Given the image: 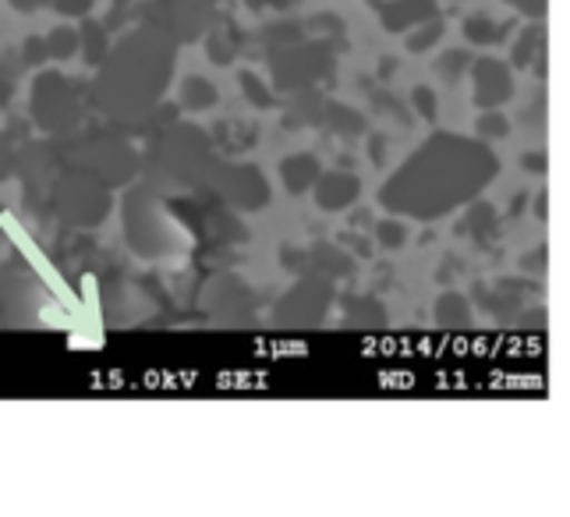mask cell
<instances>
[{"mask_svg": "<svg viewBox=\"0 0 570 517\" xmlns=\"http://www.w3.org/2000/svg\"><path fill=\"white\" fill-rule=\"evenodd\" d=\"M464 61H468V57H464L461 50L443 53V57H440V71H443L446 78H458V75H461V68H464Z\"/></svg>", "mask_w": 570, "mask_h": 517, "instance_id": "cell-27", "label": "cell"}, {"mask_svg": "<svg viewBox=\"0 0 570 517\" xmlns=\"http://www.w3.org/2000/svg\"><path fill=\"white\" fill-rule=\"evenodd\" d=\"M242 89H245V96H248V104H255V107H273V96H266V89H263L259 78L242 75Z\"/></svg>", "mask_w": 570, "mask_h": 517, "instance_id": "cell-21", "label": "cell"}, {"mask_svg": "<svg viewBox=\"0 0 570 517\" xmlns=\"http://www.w3.org/2000/svg\"><path fill=\"white\" fill-rule=\"evenodd\" d=\"M326 302L330 297H326L323 284H302V287H294V294L281 305V312L294 323H308V320H320L326 312Z\"/></svg>", "mask_w": 570, "mask_h": 517, "instance_id": "cell-10", "label": "cell"}, {"mask_svg": "<svg viewBox=\"0 0 570 517\" xmlns=\"http://www.w3.org/2000/svg\"><path fill=\"white\" fill-rule=\"evenodd\" d=\"M475 104L485 107V110H497L500 104H507L510 92H514V78H510V68L507 61H497V57H485L475 68Z\"/></svg>", "mask_w": 570, "mask_h": 517, "instance_id": "cell-6", "label": "cell"}, {"mask_svg": "<svg viewBox=\"0 0 570 517\" xmlns=\"http://www.w3.org/2000/svg\"><path fill=\"white\" fill-rule=\"evenodd\" d=\"M411 104H415V110L425 117V121H436V92L419 86L415 92H411Z\"/></svg>", "mask_w": 570, "mask_h": 517, "instance_id": "cell-20", "label": "cell"}, {"mask_svg": "<svg viewBox=\"0 0 570 517\" xmlns=\"http://www.w3.org/2000/svg\"><path fill=\"white\" fill-rule=\"evenodd\" d=\"M47 57H57V61H68V57H75L78 53V43H82V39H78V32L75 29H53L47 39Z\"/></svg>", "mask_w": 570, "mask_h": 517, "instance_id": "cell-15", "label": "cell"}, {"mask_svg": "<svg viewBox=\"0 0 570 517\" xmlns=\"http://www.w3.org/2000/svg\"><path fill=\"white\" fill-rule=\"evenodd\" d=\"M14 11H36V8H43L47 0H11Z\"/></svg>", "mask_w": 570, "mask_h": 517, "instance_id": "cell-29", "label": "cell"}, {"mask_svg": "<svg viewBox=\"0 0 570 517\" xmlns=\"http://www.w3.org/2000/svg\"><path fill=\"white\" fill-rule=\"evenodd\" d=\"M50 4H53V11H57V14H68V18H82V14H89L92 0H50Z\"/></svg>", "mask_w": 570, "mask_h": 517, "instance_id": "cell-25", "label": "cell"}, {"mask_svg": "<svg viewBox=\"0 0 570 517\" xmlns=\"http://www.w3.org/2000/svg\"><path fill=\"white\" fill-rule=\"evenodd\" d=\"M542 47V29H524L518 47H514V65L518 68H528V61H532V53Z\"/></svg>", "mask_w": 570, "mask_h": 517, "instance_id": "cell-18", "label": "cell"}, {"mask_svg": "<svg viewBox=\"0 0 570 517\" xmlns=\"http://www.w3.org/2000/svg\"><path fill=\"white\" fill-rule=\"evenodd\" d=\"M78 50H86V57H89V65H100L104 57H107V50H110V39L104 36V26L100 22H86V29L78 32Z\"/></svg>", "mask_w": 570, "mask_h": 517, "instance_id": "cell-13", "label": "cell"}, {"mask_svg": "<svg viewBox=\"0 0 570 517\" xmlns=\"http://www.w3.org/2000/svg\"><path fill=\"white\" fill-rule=\"evenodd\" d=\"M510 32L507 22H493L489 14H471L464 22V36L471 39V43H503Z\"/></svg>", "mask_w": 570, "mask_h": 517, "instance_id": "cell-12", "label": "cell"}, {"mask_svg": "<svg viewBox=\"0 0 570 517\" xmlns=\"http://www.w3.org/2000/svg\"><path fill=\"white\" fill-rule=\"evenodd\" d=\"M22 61H26L29 68H36V65H47V61H50L43 39H39V36L26 39V47H22Z\"/></svg>", "mask_w": 570, "mask_h": 517, "instance_id": "cell-22", "label": "cell"}, {"mask_svg": "<svg viewBox=\"0 0 570 517\" xmlns=\"http://www.w3.org/2000/svg\"><path fill=\"white\" fill-rule=\"evenodd\" d=\"M281 177H284L287 192L302 195V192H308L312 185H316L320 160H316V156H308V153H294V156H287V160L281 164Z\"/></svg>", "mask_w": 570, "mask_h": 517, "instance_id": "cell-11", "label": "cell"}, {"mask_svg": "<svg viewBox=\"0 0 570 517\" xmlns=\"http://www.w3.org/2000/svg\"><path fill=\"white\" fill-rule=\"evenodd\" d=\"M252 8H287V4H294V0H248Z\"/></svg>", "mask_w": 570, "mask_h": 517, "instance_id": "cell-30", "label": "cell"}, {"mask_svg": "<svg viewBox=\"0 0 570 517\" xmlns=\"http://www.w3.org/2000/svg\"><path fill=\"white\" fill-rule=\"evenodd\" d=\"M436 320H440V323H454V326H461V323L471 320V309H468V302H464L461 294H443V297H440V305H436Z\"/></svg>", "mask_w": 570, "mask_h": 517, "instance_id": "cell-16", "label": "cell"}, {"mask_svg": "<svg viewBox=\"0 0 570 517\" xmlns=\"http://www.w3.org/2000/svg\"><path fill=\"white\" fill-rule=\"evenodd\" d=\"M407 32H411V36H407V50H411V53H422V50H429V47L440 39L443 22H440V18H429V22H422V26H415V29H407Z\"/></svg>", "mask_w": 570, "mask_h": 517, "instance_id": "cell-17", "label": "cell"}, {"mask_svg": "<svg viewBox=\"0 0 570 517\" xmlns=\"http://www.w3.org/2000/svg\"><path fill=\"white\" fill-rule=\"evenodd\" d=\"M8 99H11V82L8 78H0V110L8 107Z\"/></svg>", "mask_w": 570, "mask_h": 517, "instance_id": "cell-31", "label": "cell"}, {"mask_svg": "<svg viewBox=\"0 0 570 517\" xmlns=\"http://www.w3.org/2000/svg\"><path fill=\"white\" fill-rule=\"evenodd\" d=\"M216 86L213 82H206V78H188L185 82V92H181V104L188 107V110H209L213 104H216Z\"/></svg>", "mask_w": 570, "mask_h": 517, "instance_id": "cell-14", "label": "cell"}, {"mask_svg": "<svg viewBox=\"0 0 570 517\" xmlns=\"http://www.w3.org/2000/svg\"><path fill=\"white\" fill-rule=\"evenodd\" d=\"M14 164H18V153L11 146V135H0V182H8Z\"/></svg>", "mask_w": 570, "mask_h": 517, "instance_id": "cell-24", "label": "cell"}, {"mask_svg": "<svg viewBox=\"0 0 570 517\" xmlns=\"http://www.w3.org/2000/svg\"><path fill=\"white\" fill-rule=\"evenodd\" d=\"M170 71L174 53L164 36H156L153 29L142 36L135 32L114 53L107 50L104 71L92 86V104L114 125H139L170 82Z\"/></svg>", "mask_w": 570, "mask_h": 517, "instance_id": "cell-2", "label": "cell"}, {"mask_svg": "<svg viewBox=\"0 0 570 517\" xmlns=\"http://www.w3.org/2000/svg\"><path fill=\"white\" fill-rule=\"evenodd\" d=\"M507 131H510V125H507L503 114H485L482 121H479V135L482 138H503Z\"/></svg>", "mask_w": 570, "mask_h": 517, "instance_id": "cell-23", "label": "cell"}, {"mask_svg": "<svg viewBox=\"0 0 570 517\" xmlns=\"http://www.w3.org/2000/svg\"><path fill=\"white\" fill-rule=\"evenodd\" d=\"M372 4H380V0H372Z\"/></svg>", "mask_w": 570, "mask_h": 517, "instance_id": "cell-32", "label": "cell"}, {"mask_svg": "<svg viewBox=\"0 0 570 517\" xmlns=\"http://www.w3.org/2000/svg\"><path fill=\"white\" fill-rule=\"evenodd\" d=\"M380 242L386 245V248H401L404 245V227L401 224H380Z\"/></svg>", "mask_w": 570, "mask_h": 517, "instance_id": "cell-26", "label": "cell"}, {"mask_svg": "<svg viewBox=\"0 0 570 517\" xmlns=\"http://www.w3.org/2000/svg\"><path fill=\"white\" fill-rule=\"evenodd\" d=\"M224 195L230 203H238L245 209H263L266 198H269V188L263 182V174L255 167H230L224 170V182H220Z\"/></svg>", "mask_w": 570, "mask_h": 517, "instance_id": "cell-7", "label": "cell"}, {"mask_svg": "<svg viewBox=\"0 0 570 517\" xmlns=\"http://www.w3.org/2000/svg\"><path fill=\"white\" fill-rule=\"evenodd\" d=\"M510 4L524 14H546V0H510Z\"/></svg>", "mask_w": 570, "mask_h": 517, "instance_id": "cell-28", "label": "cell"}, {"mask_svg": "<svg viewBox=\"0 0 570 517\" xmlns=\"http://www.w3.org/2000/svg\"><path fill=\"white\" fill-rule=\"evenodd\" d=\"M82 117V89L65 75H39L32 86V121L47 131H71Z\"/></svg>", "mask_w": 570, "mask_h": 517, "instance_id": "cell-3", "label": "cell"}, {"mask_svg": "<svg viewBox=\"0 0 570 517\" xmlns=\"http://www.w3.org/2000/svg\"><path fill=\"white\" fill-rule=\"evenodd\" d=\"M380 14H383V26L390 32H407L429 18H440L436 0H380Z\"/></svg>", "mask_w": 570, "mask_h": 517, "instance_id": "cell-8", "label": "cell"}, {"mask_svg": "<svg viewBox=\"0 0 570 517\" xmlns=\"http://www.w3.org/2000/svg\"><path fill=\"white\" fill-rule=\"evenodd\" d=\"M362 185L355 174H320L316 177V203L323 209H347L358 198Z\"/></svg>", "mask_w": 570, "mask_h": 517, "instance_id": "cell-9", "label": "cell"}, {"mask_svg": "<svg viewBox=\"0 0 570 517\" xmlns=\"http://www.w3.org/2000/svg\"><path fill=\"white\" fill-rule=\"evenodd\" d=\"M330 47L312 39V43H287L284 50L273 53V75H277V86L284 89H308L316 78L330 71Z\"/></svg>", "mask_w": 570, "mask_h": 517, "instance_id": "cell-5", "label": "cell"}, {"mask_svg": "<svg viewBox=\"0 0 570 517\" xmlns=\"http://www.w3.org/2000/svg\"><path fill=\"white\" fill-rule=\"evenodd\" d=\"M497 167V156L482 143H471V138L461 135H432L390 177L380 198L390 213L436 221V216L458 209L479 188L493 182Z\"/></svg>", "mask_w": 570, "mask_h": 517, "instance_id": "cell-1", "label": "cell"}, {"mask_svg": "<svg viewBox=\"0 0 570 517\" xmlns=\"http://www.w3.org/2000/svg\"><path fill=\"white\" fill-rule=\"evenodd\" d=\"M497 221H500V216H497V209H493V206H485V203L471 206V213H468V224L475 227L479 234H489V231L497 227Z\"/></svg>", "mask_w": 570, "mask_h": 517, "instance_id": "cell-19", "label": "cell"}, {"mask_svg": "<svg viewBox=\"0 0 570 517\" xmlns=\"http://www.w3.org/2000/svg\"><path fill=\"white\" fill-rule=\"evenodd\" d=\"M213 4L216 0H149L142 22L164 39H191L209 22Z\"/></svg>", "mask_w": 570, "mask_h": 517, "instance_id": "cell-4", "label": "cell"}]
</instances>
